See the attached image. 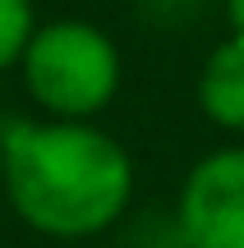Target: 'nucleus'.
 <instances>
[{
  "label": "nucleus",
  "instance_id": "nucleus-5",
  "mask_svg": "<svg viewBox=\"0 0 244 248\" xmlns=\"http://www.w3.org/2000/svg\"><path fill=\"white\" fill-rule=\"evenodd\" d=\"M28 37H33V5L28 0H0V69L23 55Z\"/></svg>",
  "mask_w": 244,
  "mask_h": 248
},
{
  "label": "nucleus",
  "instance_id": "nucleus-1",
  "mask_svg": "<svg viewBox=\"0 0 244 248\" xmlns=\"http://www.w3.org/2000/svg\"><path fill=\"white\" fill-rule=\"evenodd\" d=\"M0 175L14 212L51 239L106 230L134 193V166L125 147L92 124L9 120L0 129Z\"/></svg>",
  "mask_w": 244,
  "mask_h": 248
},
{
  "label": "nucleus",
  "instance_id": "nucleus-6",
  "mask_svg": "<svg viewBox=\"0 0 244 248\" xmlns=\"http://www.w3.org/2000/svg\"><path fill=\"white\" fill-rule=\"evenodd\" d=\"M226 14L235 23V32H244V0H226Z\"/></svg>",
  "mask_w": 244,
  "mask_h": 248
},
{
  "label": "nucleus",
  "instance_id": "nucleus-3",
  "mask_svg": "<svg viewBox=\"0 0 244 248\" xmlns=\"http://www.w3.org/2000/svg\"><path fill=\"white\" fill-rule=\"evenodd\" d=\"M180 234L189 248H244V147H221L189 170Z\"/></svg>",
  "mask_w": 244,
  "mask_h": 248
},
{
  "label": "nucleus",
  "instance_id": "nucleus-4",
  "mask_svg": "<svg viewBox=\"0 0 244 248\" xmlns=\"http://www.w3.org/2000/svg\"><path fill=\"white\" fill-rule=\"evenodd\" d=\"M198 106L212 124L244 133V32L226 37L208 55L198 78Z\"/></svg>",
  "mask_w": 244,
  "mask_h": 248
},
{
  "label": "nucleus",
  "instance_id": "nucleus-7",
  "mask_svg": "<svg viewBox=\"0 0 244 248\" xmlns=\"http://www.w3.org/2000/svg\"><path fill=\"white\" fill-rule=\"evenodd\" d=\"M0 161H5V147H0Z\"/></svg>",
  "mask_w": 244,
  "mask_h": 248
},
{
  "label": "nucleus",
  "instance_id": "nucleus-2",
  "mask_svg": "<svg viewBox=\"0 0 244 248\" xmlns=\"http://www.w3.org/2000/svg\"><path fill=\"white\" fill-rule=\"evenodd\" d=\"M18 60H23L33 101L65 120L97 115L120 88V55L111 37L92 23L60 18V23L33 28Z\"/></svg>",
  "mask_w": 244,
  "mask_h": 248
}]
</instances>
